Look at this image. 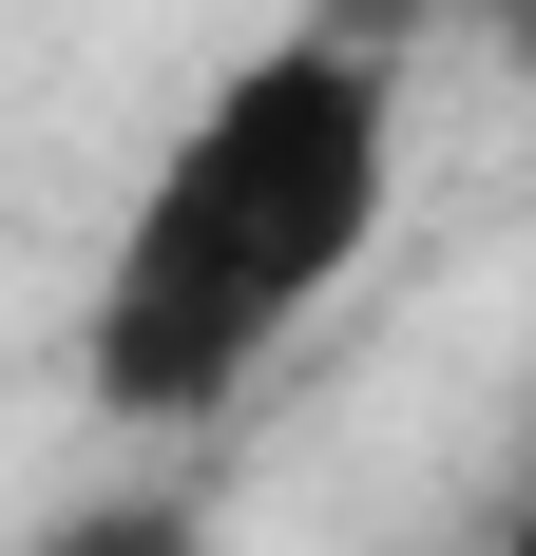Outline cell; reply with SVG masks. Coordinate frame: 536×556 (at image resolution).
I'll return each mask as SVG.
<instances>
[{"mask_svg":"<svg viewBox=\"0 0 536 556\" xmlns=\"http://www.w3.org/2000/svg\"><path fill=\"white\" fill-rule=\"evenodd\" d=\"M383 192H403V58L365 20L268 39L250 77L192 97V135L154 154V192L115 212V269L77 307V384L115 422H212V403H250L326 327V288L383 250Z\"/></svg>","mask_w":536,"mask_h":556,"instance_id":"obj_1","label":"cell"},{"mask_svg":"<svg viewBox=\"0 0 536 556\" xmlns=\"http://www.w3.org/2000/svg\"><path fill=\"white\" fill-rule=\"evenodd\" d=\"M20 556H212V518H192V480H135V500H77V518H39Z\"/></svg>","mask_w":536,"mask_h":556,"instance_id":"obj_2","label":"cell"},{"mask_svg":"<svg viewBox=\"0 0 536 556\" xmlns=\"http://www.w3.org/2000/svg\"><path fill=\"white\" fill-rule=\"evenodd\" d=\"M498 556H536V500H518V518H498Z\"/></svg>","mask_w":536,"mask_h":556,"instance_id":"obj_3","label":"cell"}]
</instances>
